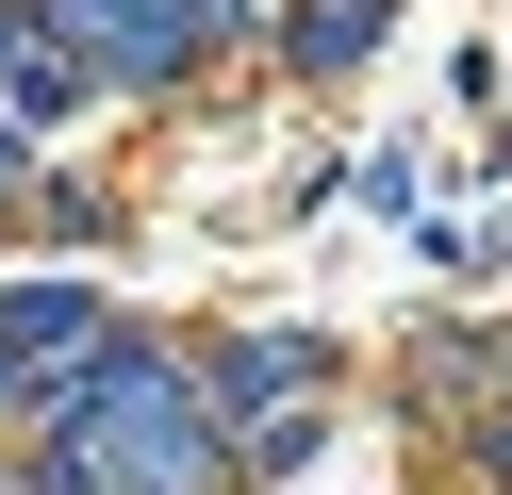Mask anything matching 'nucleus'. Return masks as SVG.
Returning <instances> with one entry per match:
<instances>
[{
	"instance_id": "f257e3e1",
	"label": "nucleus",
	"mask_w": 512,
	"mask_h": 495,
	"mask_svg": "<svg viewBox=\"0 0 512 495\" xmlns=\"http://www.w3.org/2000/svg\"><path fill=\"white\" fill-rule=\"evenodd\" d=\"M67 429H83V495H215V413L166 347H100L67 380Z\"/></svg>"
},
{
	"instance_id": "f03ea898",
	"label": "nucleus",
	"mask_w": 512,
	"mask_h": 495,
	"mask_svg": "<svg viewBox=\"0 0 512 495\" xmlns=\"http://www.w3.org/2000/svg\"><path fill=\"white\" fill-rule=\"evenodd\" d=\"M50 347H100V297L83 281H17L0 297V363H50Z\"/></svg>"
}]
</instances>
